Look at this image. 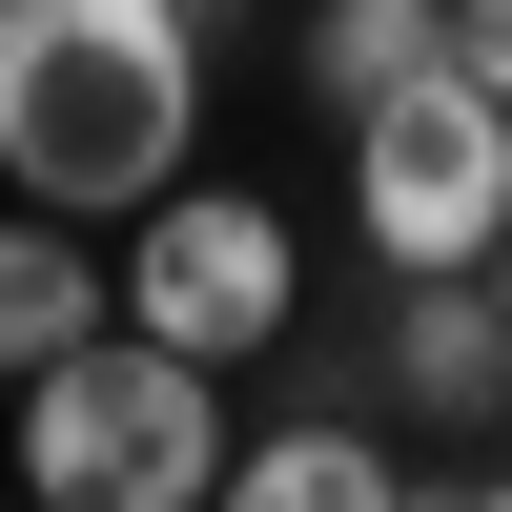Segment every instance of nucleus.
Returning <instances> with one entry per match:
<instances>
[{"instance_id": "f257e3e1", "label": "nucleus", "mask_w": 512, "mask_h": 512, "mask_svg": "<svg viewBox=\"0 0 512 512\" xmlns=\"http://www.w3.org/2000/svg\"><path fill=\"white\" fill-rule=\"evenodd\" d=\"M205 164V21L185 0H0V185L123 226Z\"/></svg>"}, {"instance_id": "f03ea898", "label": "nucleus", "mask_w": 512, "mask_h": 512, "mask_svg": "<svg viewBox=\"0 0 512 512\" xmlns=\"http://www.w3.org/2000/svg\"><path fill=\"white\" fill-rule=\"evenodd\" d=\"M226 451V369L164 328H82L62 369H21V512H205Z\"/></svg>"}, {"instance_id": "7ed1b4c3", "label": "nucleus", "mask_w": 512, "mask_h": 512, "mask_svg": "<svg viewBox=\"0 0 512 512\" xmlns=\"http://www.w3.org/2000/svg\"><path fill=\"white\" fill-rule=\"evenodd\" d=\"M349 144V226H369V267H492V226H512V82L451 41V62H410L390 103H349L328 123Z\"/></svg>"}, {"instance_id": "20e7f679", "label": "nucleus", "mask_w": 512, "mask_h": 512, "mask_svg": "<svg viewBox=\"0 0 512 512\" xmlns=\"http://www.w3.org/2000/svg\"><path fill=\"white\" fill-rule=\"evenodd\" d=\"M287 308H308V246H287L267 185H205L185 164L164 205H123V328H164V349H205V369H267Z\"/></svg>"}, {"instance_id": "39448f33", "label": "nucleus", "mask_w": 512, "mask_h": 512, "mask_svg": "<svg viewBox=\"0 0 512 512\" xmlns=\"http://www.w3.org/2000/svg\"><path fill=\"white\" fill-rule=\"evenodd\" d=\"M390 410H410V431H492V410H512L492 267H390Z\"/></svg>"}, {"instance_id": "423d86ee", "label": "nucleus", "mask_w": 512, "mask_h": 512, "mask_svg": "<svg viewBox=\"0 0 512 512\" xmlns=\"http://www.w3.org/2000/svg\"><path fill=\"white\" fill-rule=\"evenodd\" d=\"M82 328H123V267L62 226V205H0V369H62Z\"/></svg>"}, {"instance_id": "0eeeda50", "label": "nucleus", "mask_w": 512, "mask_h": 512, "mask_svg": "<svg viewBox=\"0 0 512 512\" xmlns=\"http://www.w3.org/2000/svg\"><path fill=\"white\" fill-rule=\"evenodd\" d=\"M205 512H410V472L349 431V410H287V431L226 451V492H205Z\"/></svg>"}, {"instance_id": "6e6552de", "label": "nucleus", "mask_w": 512, "mask_h": 512, "mask_svg": "<svg viewBox=\"0 0 512 512\" xmlns=\"http://www.w3.org/2000/svg\"><path fill=\"white\" fill-rule=\"evenodd\" d=\"M410 62H451V0H308V103H390Z\"/></svg>"}, {"instance_id": "1a4fd4ad", "label": "nucleus", "mask_w": 512, "mask_h": 512, "mask_svg": "<svg viewBox=\"0 0 512 512\" xmlns=\"http://www.w3.org/2000/svg\"><path fill=\"white\" fill-rule=\"evenodd\" d=\"M451 41H472V62H492V82H512V0H451Z\"/></svg>"}, {"instance_id": "9d476101", "label": "nucleus", "mask_w": 512, "mask_h": 512, "mask_svg": "<svg viewBox=\"0 0 512 512\" xmlns=\"http://www.w3.org/2000/svg\"><path fill=\"white\" fill-rule=\"evenodd\" d=\"M410 512H512V472H492V492H410Z\"/></svg>"}, {"instance_id": "9b49d317", "label": "nucleus", "mask_w": 512, "mask_h": 512, "mask_svg": "<svg viewBox=\"0 0 512 512\" xmlns=\"http://www.w3.org/2000/svg\"><path fill=\"white\" fill-rule=\"evenodd\" d=\"M492 308H512V226H492Z\"/></svg>"}]
</instances>
